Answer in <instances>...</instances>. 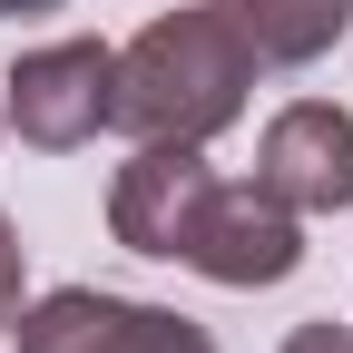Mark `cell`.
Segmentation results:
<instances>
[{"label": "cell", "instance_id": "obj_1", "mask_svg": "<svg viewBox=\"0 0 353 353\" xmlns=\"http://www.w3.org/2000/svg\"><path fill=\"white\" fill-rule=\"evenodd\" d=\"M255 50H245V30L216 10V0H187V10H157L138 39L118 50V118L128 138H226V128L245 118V88H255Z\"/></svg>", "mask_w": 353, "mask_h": 353}, {"label": "cell", "instance_id": "obj_2", "mask_svg": "<svg viewBox=\"0 0 353 353\" xmlns=\"http://www.w3.org/2000/svg\"><path fill=\"white\" fill-rule=\"evenodd\" d=\"M0 108H10L20 148H50V157L88 148L118 118V50L108 39H50V50H30L0 79Z\"/></svg>", "mask_w": 353, "mask_h": 353}, {"label": "cell", "instance_id": "obj_3", "mask_svg": "<svg viewBox=\"0 0 353 353\" xmlns=\"http://www.w3.org/2000/svg\"><path fill=\"white\" fill-rule=\"evenodd\" d=\"M176 265H196L206 285L255 294V285H285L294 265H304V226H294L285 196H265V187H226V176H216L206 206H196V226H187V245H176Z\"/></svg>", "mask_w": 353, "mask_h": 353}, {"label": "cell", "instance_id": "obj_4", "mask_svg": "<svg viewBox=\"0 0 353 353\" xmlns=\"http://www.w3.org/2000/svg\"><path fill=\"white\" fill-rule=\"evenodd\" d=\"M20 353H216L206 324L167 314V304H128L99 285H59L20 304Z\"/></svg>", "mask_w": 353, "mask_h": 353}, {"label": "cell", "instance_id": "obj_5", "mask_svg": "<svg viewBox=\"0 0 353 353\" xmlns=\"http://www.w3.org/2000/svg\"><path fill=\"white\" fill-rule=\"evenodd\" d=\"M206 187H216L206 148H187V138H148L138 157L118 167V187H108V236H118L128 255L176 265V245H187V226H196Z\"/></svg>", "mask_w": 353, "mask_h": 353}, {"label": "cell", "instance_id": "obj_6", "mask_svg": "<svg viewBox=\"0 0 353 353\" xmlns=\"http://www.w3.org/2000/svg\"><path fill=\"white\" fill-rule=\"evenodd\" d=\"M255 187L285 196L294 216H343L353 206V118L334 99H294L255 148Z\"/></svg>", "mask_w": 353, "mask_h": 353}, {"label": "cell", "instance_id": "obj_7", "mask_svg": "<svg viewBox=\"0 0 353 353\" xmlns=\"http://www.w3.org/2000/svg\"><path fill=\"white\" fill-rule=\"evenodd\" d=\"M236 30H245V50L265 69H314L334 39L353 30V0H216Z\"/></svg>", "mask_w": 353, "mask_h": 353}, {"label": "cell", "instance_id": "obj_8", "mask_svg": "<svg viewBox=\"0 0 353 353\" xmlns=\"http://www.w3.org/2000/svg\"><path fill=\"white\" fill-rule=\"evenodd\" d=\"M20 304H30V255H20V236H10V216H0V334L20 324Z\"/></svg>", "mask_w": 353, "mask_h": 353}, {"label": "cell", "instance_id": "obj_9", "mask_svg": "<svg viewBox=\"0 0 353 353\" xmlns=\"http://www.w3.org/2000/svg\"><path fill=\"white\" fill-rule=\"evenodd\" d=\"M285 353H353V324H334V314H324V324H294Z\"/></svg>", "mask_w": 353, "mask_h": 353}, {"label": "cell", "instance_id": "obj_10", "mask_svg": "<svg viewBox=\"0 0 353 353\" xmlns=\"http://www.w3.org/2000/svg\"><path fill=\"white\" fill-rule=\"evenodd\" d=\"M39 10H69V0H0V20H39Z\"/></svg>", "mask_w": 353, "mask_h": 353}, {"label": "cell", "instance_id": "obj_11", "mask_svg": "<svg viewBox=\"0 0 353 353\" xmlns=\"http://www.w3.org/2000/svg\"><path fill=\"white\" fill-rule=\"evenodd\" d=\"M0 118H10V108H0Z\"/></svg>", "mask_w": 353, "mask_h": 353}]
</instances>
